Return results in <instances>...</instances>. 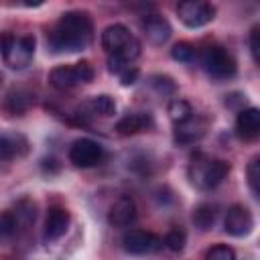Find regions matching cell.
I'll return each mask as SVG.
<instances>
[{"mask_svg": "<svg viewBox=\"0 0 260 260\" xmlns=\"http://www.w3.org/2000/svg\"><path fill=\"white\" fill-rule=\"evenodd\" d=\"M203 134H205V124L199 122L197 118H191V120H187V122L175 126V140L181 142V144L197 142Z\"/></svg>", "mask_w": 260, "mask_h": 260, "instance_id": "2e32d148", "label": "cell"}, {"mask_svg": "<svg viewBox=\"0 0 260 260\" xmlns=\"http://www.w3.org/2000/svg\"><path fill=\"white\" fill-rule=\"evenodd\" d=\"M203 260H236V252L225 244H215L205 252Z\"/></svg>", "mask_w": 260, "mask_h": 260, "instance_id": "d4e9b609", "label": "cell"}, {"mask_svg": "<svg viewBox=\"0 0 260 260\" xmlns=\"http://www.w3.org/2000/svg\"><path fill=\"white\" fill-rule=\"evenodd\" d=\"M136 79H138V69H136L134 65L126 67V69L120 73V81H122V85H132V83H136Z\"/></svg>", "mask_w": 260, "mask_h": 260, "instance_id": "f1b7e54d", "label": "cell"}, {"mask_svg": "<svg viewBox=\"0 0 260 260\" xmlns=\"http://www.w3.org/2000/svg\"><path fill=\"white\" fill-rule=\"evenodd\" d=\"M122 246L128 254L134 256H144V254H154L162 248V240L152 234V232H144V230H130L122 236Z\"/></svg>", "mask_w": 260, "mask_h": 260, "instance_id": "ba28073f", "label": "cell"}, {"mask_svg": "<svg viewBox=\"0 0 260 260\" xmlns=\"http://www.w3.org/2000/svg\"><path fill=\"white\" fill-rule=\"evenodd\" d=\"M134 219H136V203H134V199L128 197V195L118 197L112 203L110 211H108L110 225H114V228H128L130 223H134Z\"/></svg>", "mask_w": 260, "mask_h": 260, "instance_id": "7c38bea8", "label": "cell"}, {"mask_svg": "<svg viewBox=\"0 0 260 260\" xmlns=\"http://www.w3.org/2000/svg\"><path fill=\"white\" fill-rule=\"evenodd\" d=\"M152 85L156 87V91L158 93H162V95H171V93H175V83H173V79L171 77H167V75H154L152 77Z\"/></svg>", "mask_w": 260, "mask_h": 260, "instance_id": "4316f807", "label": "cell"}, {"mask_svg": "<svg viewBox=\"0 0 260 260\" xmlns=\"http://www.w3.org/2000/svg\"><path fill=\"white\" fill-rule=\"evenodd\" d=\"M201 65L213 79H228L236 75V61L219 45H211L201 51Z\"/></svg>", "mask_w": 260, "mask_h": 260, "instance_id": "8992f818", "label": "cell"}, {"mask_svg": "<svg viewBox=\"0 0 260 260\" xmlns=\"http://www.w3.org/2000/svg\"><path fill=\"white\" fill-rule=\"evenodd\" d=\"M185 244H187V234L183 228H171L162 238V246H167L171 252H181Z\"/></svg>", "mask_w": 260, "mask_h": 260, "instance_id": "7402d4cb", "label": "cell"}, {"mask_svg": "<svg viewBox=\"0 0 260 260\" xmlns=\"http://www.w3.org/2000/svg\"><path fill=\"white\" fill-rule=\"evenodd\" d=\"M26 152V140L20 134H2L0 136V156L10 160Z\"/></svg>", "mask_w": 260, "mask_h": 260, "instance_id": "e0dca14e", "label": "cell"}, {"mask_svg": "<svg viewBox=\"0 0 260 260\" xmlns=\"http://www.w3.org/2000/svg\"><path fill=\"white\" fill-rule=\"evenodd\" d=\"M258 37H260V26H254V28L250 30V53H252L254 63L260 61V55H258V51H260V41H258Z\"/></svg>", "mask_w": 260, "mask_h": 260, "instance_id": "83f0119b", "label": "cell"}, {"mask_svg": "<svg viewBox=\"0 0 260 260\" xmlns=\"http://www.w3.org/2000/svg\"><path fill=\"white\" fill-rule=\"evenodd\" d=\"M102 156H104V150H102L100 142H95L91 138H77L69 146V160L79 169L95 167L102 160Z\"/></svg>", "mask_w": 260, "mask_h": 260, "instance_id": "9c48e42d", "label": "cell"}, {"mask_svg": "<svg viewBox=\"0 0 260 260\" xmlns=\"http://www.w3.org/2000/svg\"><path fill=\"white\" fill-rule=\"evenodd\" d=\"M102 47L108 53V57H116L128 65L140 55V41L128 30V26L114 22L104 28L102 32Z\"/></svg>", "mask_w": 260, "mask_h": 260, "instance_id": "7a4b0ae2", "label": "cell"}, {"mask_svg": "<svg viewBox=\"0 0 260 260\" xmlns=\"http://www.w3.org/2000/svg\"><path fill=\"white\" fill-rule=\"evenodd\" d=\"M12 217H14V223H16V230L18 228H24V225H30L35 221V205L28 201V199H22L16 203V209L10 211Z\"/></svg>", "mask_w": 260, "mask_h": 260, "instance_id": "44dd1931", "label": "cell"}, {"mask_svg": "<svg viewBox=\"0 0 260 260\" xmlns=\"http://www.w3.org/2000/svg\"><path fill=\"white\" fill-rule=\"evenodd\" d=\"M258 132H260V110L254 106L240 110L236 118V134L242 140H252L258 136Z\"/></svg>", "mask_w": 260, "mask_h": 260, "instance_id": "4fadbf2b", "label": "cell"}, {"mask_svg": "<svg viewBox=\"0 0 260 260\" xmlns=\"http://www.w3.org/2000/svg\"><path fill=\"white\" fill-rule=\"evenodd\" d=\"M260 158L258 156H254L252 160H250V165H248V185H250V189H252V193L258 197V193H260Z\"/></svg>", "mask_w": 260, "mask_h": 260, "instance_id": "484cf974", "label": "cell"}, {"mask_svg": "<svg viewBox=\"0 0 260 260\" xmlns=\"http://www.w3.org/2000/svg\"><path fill=\"white\" fill-rule=\"evenodd\" d=\"M87 106H89L91 114H98V116H104V118L116 114V102H114V98H110L108 93L93 95V98L87 102Z\"/></svg>", "mask_w": 260, "mask_h": 260, "instance_id": "ffe728a7", "label": "cell"}, {"mask_svg": "<svg viewBox=\"0 0 260 260\" xmlns=\"http://www.w3.org/2000/svg\"><path fill=\"white\" fill-rule=\"evenodd\" d=\"M93 79V67L89 61H79L73 65H59L49 73V83L55 89H71L79 83H89Z\"/></svg>", "mask_w": 260, "mask_h": 260, "instance_id": "5b68a950", "label": "cell"}, {"mask_svg": "<svg viewBox=\"0 0 260 260\" xmlns=\"http://www.w3.org/2000/svg\"><path fill=\"white\" fill-rule=\"evenodd\" d=\"M215 217H217V209H215V205H209V203H201L193 211V223L201 232L211 230V225L215 223Z\"/></svg>", "mask_w": 260, "mask_h": 260, "instance_id": "ac0fdd59", "label": "cell"}, {"mask_svg": "<svg viewBox=\"0 0 260 260\" xmlns=\"http://www.w3.org/2000/svg\"><path fill=\"white\" fill-rule=\"evenodd\" d=\"M230 173V162L223 158H211L205 154H197L189 165V179L199 189L217 187Z\"/></svg>", "mask_w": 260, "mask_h": 260, "instance_id": "3957f363", "label": "cell"}, {"mask_svg": "<svg viewBox=\"0 0 260 260\" xmlns=\"http://www.w3.org/2000/svg\"><path fill=\"white\" fill-rule=\"evenodd\" d=\"M4 106H6L8 112L20 114V112L28 110V106H30V93H26V91H12V93H8Z\"/></svg>", "mask_w": 260, "mask_h": 260, "instance_id": "603a6c76", "label": "cell"}, {"mask_svg": "<svg viewBox=\"0 0 260 260\" xmlns=\"http://www.w3.org/2000/svg\"><path fill=\"white\" fill-rule=\"evenodd\" d=\"M179 20L189 28H201L215 18V6L205 0H185L177 6Z\"/></svg>", "mask_w": 260, "mask_h": 260, "instance_id": "52a82bcc", "label": "cell"}, {"mask_svg": "<svg viewBox=\"0 0 260 260\" xmlns=\"http://www.w3.org/2000/svg\"><path fill=\"white\" fill-rule=\"evenodd\" d=\"M150 126H152L150 114H146V112H134V114H126L124 118H120L116 122V132L120 136H132V134L144 132Z\"/></svg>", "mask_w": 260, "mask_h": 260, "instance_id": "9a60e30c", "label": "cell"}, {"mask_svg": "<svg viewBox=\"0 0 260 260\" xmlns=\"http://www.w3.org/2000/svg\"><path fill=\"white\" fill-rule=\"evenodd\" d=\"M93 37V24L87 12L81 10H69L61 14V18L55 22V26L49 32V45L57 53H75L89 45Z\"/></svg>", "mask_w": 260, "mask_h": 260, "instance_id": "6da1fadb", "label": "cell"}, {"mask_svg": "<svg viewBox=\"0 0 260 260\" xmlns=\"http://www.w3.org/2000/svg\"><path fill=\"white\" fill-rule=\"evenodd\" d=\"M167 112H169V118L175 122V126H177V124H183V122H187V120L193 118V108H191V104H189L187 100H181V98L171 100Z\"/></svg>", "mask_w": 260, "mask_h": 260, "instance_id": "d6986e66", "label": "cell"}, {"mask_svg": "<svg viewBox=\"0 0 260 260\" xmlns=\"http://www.w3.org/2000/svg\"><path fill=\"white\" fill-rule=\"evenodd\" d=\"M252 228H254V217H252V211L246 205L236 203V205L228 207L225 217H223L225 234H230L234 238H244L252 232Z\"/></svg>", "mask_w": 260, "mask_h": 260, "instance_id": "30bf717a", "label": "cell"}, {"mask_svg": "<svg viewBox=\"0 0 260 260\" xmlns=\"http://www.w3.org/2000/svg\"><path fill=\"white\" fill-rule=\"evenodd\" d=\"M0 53L10 69H24L35 57V37L30 35H0Z\"/></svg>", "mask_w": 260, "mask_h": 260, "instance_id": "277c9868", "label": "cell"}, {"mask_svg": "<svg viewBox=\"0 0 260 260\" xmlns=\"http://www.w3.org/2000/svg\"><path fill=\"white\" fill-rule=\"evenodd\" d=\"M142 30L152 45H162L171 37V24L160 14H146L142 18Z\"/></svg>", "mask_w": 260, "mask_h": 260, "instance_id": "5bb4252c", "label": "cell"}, {"mask_svg": "<svg viewBox=\"0 0 260 260\" xmlns=\"http://www.w3.org/2000/svg\"><path fill=\"white\" fill-rule=\"evenodd\" d=\"M195 55H197L195 45H191L187 41H181V43L173 45V49H171V57L179 63H191L195 59Z\"/></svg>", "mask_w": 260, "mask_h": 260, "instance_id": "cb8c5ba5", "label": "cell"}, {"mask_svg": "<svg viewBox=\"0 0 260 260\" xmlns=\"http://www.w3.org/2000/svg\"><path fill=\"white\" fill-rule=\"evenodd\" d=\"M69 211L65 207H51L49 213H47V219H45V230H43V238L45 242H55L59 238H63L69 230Z\"/></svg>", "mask_w": 260, "mask_h": 260, "instance_id": "8fae6325", "label": "cell"}]
</instances>
